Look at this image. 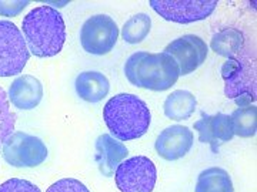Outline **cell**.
Listing matches in <instances>:
<instances>
[{"instance_id": "obj_1", "label": "cell", "mask_w": 257, "mask_h": 192, "mask_svg": "<svg viewBox=\"0 0 257 192\" xmlns=\"http://www.w3.org/2000/svg\"><path fill=\"white\" fill-rule=\"evenodd\" d=\"M29 52L36 57H55L64 46L66 24L60 12L50 6L30 10L22 22Z\"/></svg>"}, {"instance_id": "obj_2", "label": "cell", "mask_w": 257, "mask_h": 192, "mask_svg": "<svg viewBox=\"0 0 257 192\" xmlns=\"http://www.w3.org/2000/svg\"><path fill=\"white\" fill-rule=\"evenodd\" d=\"M124 76L135 87L150 92H166L177 82L180 70L172 56L136 52L124 63Z\"/></svg>"}, {"instance_id": "obj_3", "label": "cell", "mask_w": 257, "mask_h": 192, "mask_svg": "<svg viewBox=\"0 0 257 192\" xmlns=\"http://www.w3.org/2000/svg\"><path fill=\"white\" fill-rule=\"evenodd\" d=\"M103 118L116 140L132 141L146 134L152 114L146 102L138 96L121 92L106 102Z\"/></svg>"}, {"instance_id": "obj_4", "label": "cell", "mask_w": 257, "mask_h": 192, "mask_svg": "<svg viewBox=\"0 0 257 192\" xmlns=\"http://www.w3.org/2000/svg\"><path fill=\"white\" fill-rule=\"evenodd\" d=\"M221 77L226 97L236 100L239 108L248 107L256 100V64L253 57L239 54L227 58L221 66Z\"/></svg>"}, {"instance_id": "obj_5", "label": "cell", "mask_w": 257, "mask_h": 192, "mask_svg": "<svg viewBox=\"0 0 257 192\" xmlns=\"http://www.w3.org/2000/svg\"><path fill=\"white\" fill-rule=\"evenodd\" d=\"M30 58L23 33L15 23L0 20V77H13L23 72Z\"/></svg>"}, {"instance_id": "obj_6", "label": "cell", "mask_w": 257, "mask_h": 192, "mask_svg": "<svg viewBox=\"0 0 257 192\" xmlns=\"http://www.w3.org/2000/svg\"><path fill=\"white\" fill-rule=\"evenodd\" d=\"M3 160L15 168H35L46 161V144L36 136L15 131L2 146Z\"/></svg>"}, {"instance_id": "obj_7", "label": "cell", "mask_w": 257, "mask_h": 192, "mask_svg": "<svg viewBox=\"0 0 257 192\" xmlns=\"http://www.w3.org/2000/svg\"><path fill=\"white\" fill-rule=\"evenodd\" d=\"M119 28L107 14H94L83 23L80 44L86 53L104 56L114 48L119 38Z\"/></svg>"}, {"instance_id": "obj_8", "label": "cell", "mask_w": 257, "mask_h": 192, "mask_svg": "<svg viewBox=\"0 0 257 192\" xmlns=\"http://www.w3.org/2000/svg\"><path fill=\"white\" fill-rule=\"evenodd\" d=\"M114 181L121 192H153L157 170L153 161L145 156L127 158L117 166Z\"/></svg>"}, {"instance_id": "obj_9", "label": "cell", "mask_w": 257, "mask_h": 192, "mask_svg": "<svg viewBox=\"0 0 257 192\" xmlns=\"http://www.w3.org/2000/svg\"><path fill=\"white\" fill-rule=\"evenodd\" d=\"M152 9L167 22L189 24L202 22L213 14L217 2L206 0H152Z\"/></svg>"}, {"instance_id": "obj_10", "label": "cell", "mask_w": 257, "mask_h": 192, "mask_svg": "<svg viewBox=\"0 0 257 192\" xmlns=\"http://www.w3.org/2000/svg\"><path fill=\"white\" fill-rule=\"evenodd\" d=\"M163 53L175 58L180 70V76H187L206 62L209 47L202 37L184 34L167 44Z\"/></svg>"}, {"instance_id": "obj_11", "label": "cell", "mask_w": 257, "mask_h": 192, "mask_svg": "<svg viewBox=\"0 0 257 192\" xmlns=\"http://www.w3.org/2000/svg\"><path fill=\"white\" fill-rule=\"evenodd\" d=\"M193 132L186 126H172L165 128L155 142L157 156L166 161H177L183 158L193 146Z\"/></svg>"}, {"instance_id": "obj_12", "label": "cell", "mask_w": 257, "mask_h": 192, "mask_svg": "<svg viewBox=\"0 0 257 192\" xmlns=\"http://www.w3.org/2000/svg\"><path fill=\"white\" fill-rule=\"evenodd\" d=\"M194 130L199 132V141L209 144L213 152H217L221 144L229 142L234 137L230 117L223 112L214 116L203 114L202 118L194 122Z\"/></svg>"}, {"instance_id": "obj_13", "label": "cell", "mask_w": 257, "mask_h": 192, "mask_svg": "<svg viewBox=\"0 0 257 192\" xmlns=\"http://www.w3.org/2000/svg\"><path fill=\"white\" fill-rule=\"evenodd\" d=\"M8 97L19 110H33L43 100V86L35 76L23 74L12 82Z\"/></svg>"}, {"instance_id": "obj_14", "label": "cell", "mask_w": 257, "mask_h": 192, "mask_svg": "<svg viewBox=\"0 0 257 192\" xmlns=\"http://www.w3.org/2000/svg\"><path fill=\"white\" fill-rule=\"evenodd\" d=\"M128 150L113 136L103 134L96 140V161L104 176L114 175L119 166L127 158Z\"/></svg>"}, {"instance_id": "obj_15", "label": "cell", "mask_w": 257, "mask_h": 192, "mask_svg": "<svg viewBox=\"0 0 257 192\" xmlns=\"http://www.w3.org/2000/svg\"><path fill=\"white\" fill-rule=\"evenodd\" d=\"M74 88L83 101L100 102L110 92V82L100 72H82L76 77Z\"/></svg>"}, {"instance_id": "obj_16", "label": "cell", "mask_w": 257, "mask_h": 192, "mask_svg": "<svg viewBox=\"0 0 257 192\" xmlns=\"http://www.w3.org/2000/svg\"><path fill=\"white\" fill-rule=\"evenodd\" d=\"M197 107L194 94L187 90H176L167 96L163 106L165 116L173 121H184L190 118Z\"/></svg>"}, {"instance_id": "obj_17", "label": "cell", "mask_w": 257, "mask_h": 192, "mask_svg": "<svg viewBox=\"0 0 257 192\" xmlns=\"http://www.w3.org/2000/svg\"><path fill=\"white\" fill-rule=\"evenodd\" d=\"M244 46L243 33L237 28H227L220 30L211 37L210 47L214 53L226 58H234L241 53Z\"/></svg>"}, {"instance_id": "obj_18", "label": "cell", "mask_w": 257, "mask_h": 192, "mask_svg": "<svg viewBox=\"0 0 257 192\" xmlns=\"http://www.w3.org/2000/svg\"><path fill=\"white\" fill-rule=\"evenodd\" d=\"M194 192H234L231 176L220 166H210L199 174Z\"/></svg>"}, {"instance_id": "obj_19", "label": "cell", "mask_w": 257, "mask_h": 192, "mask_svg": "<svg viewBox=\"0 0 257 192\" xmlns=\"http://www.w3.org/2000/svg\"><path fill=\"white\" fill-rule=\"evenodd\" d=\"M234 136L241 138H251L257 131V108L256 106H248L237 108L230 116Z\"/></svg>"}, {"instance_id": "obj_20", "label": "cell", "mask_w": 257, "mask_h": 192, "mask_svg": "<svg viewBox=\"0 0 257 192\" xmlns=\"http://www.w3.org/2000/svg\"><path fill=\"white\" fill-rule=\"evenodd\" d=\"M152 30V18L146 13H138L128 18L121 28V38L127 44H140Z\"/></svg>"}, {"instance_id": "obj_21", "label": "cell", "mask_w": 257, "mask_h": 192, "mask_svg": "<svg viewBox=\"0 0 257 192\" xmlns=\"http://www.w3.org/2000/svg\"><path fill=\"white\" fill-rule=\"evenodd\" d=\"M16 114L10 110V101L8 92L0 87V148L5 141L15 132Z\"/></svg>"}, {"instance_id": "obj_22", "label": "cell", "mask_w": 257, "mask_h": 192, "mask_svg": "<svg viewBox=\"0 0 257 192\" xmlns=\"http://www.w3.org/2000/svg\"><path fill=\"white\" fill-rule=\"evenodd\" d=\"M0 192H42L40 188L30 181L12 178L3 184H0Z\"/></svg>"}, {"instance_id": "obj_23", "label": "cell", "mask_w": 257, "mask_h": 192, "mask_svg": "<svg viewBox=\"0 0 257 192\" xmlns=\"http://www.w3.org/2000/svg\"><path fill=\"white\" fill-rule=\"evenodd\" d=\"M46 192H90L89 188L74 178H63L50 185Z\"/></svg>"}, {"instance_id": "obj_24", "label": "cell", "mask_w": 257, "mask_h": 192, "mask_svg": "<svg viewBox=\"0 0 257 192\" xmlns=\"http://www.w3.org/2000/svg\"><path fill=\"white\" fill-rule=\"evenodd\" d=\"M29 4V2H23V0H13V2H8V0H0V16H6V18H15L22 13V10L25 9Z\"/></svg>"}]
</instances>
